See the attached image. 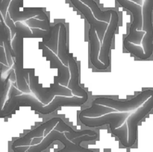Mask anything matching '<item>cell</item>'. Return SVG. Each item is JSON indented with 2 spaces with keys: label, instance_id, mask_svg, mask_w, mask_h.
Masks as SVG:
<instances>
[{
  "label": "cell",
  "instance_id": "13",
  "mask_svg": "<svg viewBox=\"0 0 153 152\" xmlns=\"http://www.w3.org/2000/svg\"><path fill=\"white\" fill-rule=\"evenodd\" d=\"M70 1L72 3V4L81 13H82V15L85 16V18L88 22L89 25L95 29L97 36H98L99 39L100 40V43H102L103 37H104L105 33L106 30H107L108 24L96 19L94 17V14H93L92 11L91 10V9L88 6L85 5L84 3H82L80 0H70Z\"/></svg>",
  "mask_w": 153,
  "mask_h": 152
},
{
  "label": "cell",
  "instance_id": "3",
  "mask_svg": "<svg viewBox=\"0 0 153 152\" xmlns=\"http://www.w3.org/2000/svg\"><path fill=\"white\" fill-rule=\"evenodd\" d=\"M59 141L64 145L61 150L56 152H97L92 149L87 148L81 145V143L74 139L75 142L69 139L64 133L52 130L39 144L32 145L27 150V152H42L46 150L52 142Z\"/></svg>",
  "mask_w": 153,
  "mask_h": 152
},
{
  "label": "cell",
  "instance_id": "5",
  "mask_svg": "<svg viewBox=\"0 0 153 152\" xmlns=\"http://www.w3.org/2000/svg\"><path fill=\"white\" fill-rule=\"evenodd\" d=\"M153 95V89H147L130 100L120 101L108 97H99L93 101V104H100L111 107L118 112H130L137 110L146 100Z\"/></svg>",
  "mask_w": 153,
  "mask_h": 152
},
{
  "label": "cell",
  "instance_id": "2",
  "mask_svg": "<svg viewBox=\"0 0 153 152\" xmlns=\"http://www.w3.org/2000/svg\"><path fill=\"white\" fill-rule=\"evenodd\" d=\"M34 70V69H30L28 72L29 88L31 92L34 94L36 98L42 104L45 105L49 104L56 95L73 96L72 91L67 86L62 85L51 83L50 87H43L42 83H39V76L35 75Z\"/></svg>",
  "mask_w": 153,
  "mask_h": 152
},
{
  "label": "cell",
  "instance_id": "26",
  "mask_svg": "<svg viewBox=\"0 0 153 152\" xmlns=\"http://www.w3.org/2000/svg\"><path fill=\"white\" fill-rule=\"evenodd\" d=\"M1 1H2V0H0V4H1Z\"/></svg>",
  "mask_w": 153,
  "mask_h": 152
},
{
  "label": "cell",
  "instance_id": "15",
  "mask_svg": "<svg viewBox=\"0 0 153 152\" xmlns=\"http://www.w3.org/2000/svg\"><path fill=\"white\" fill-rule=\"evenodd\" d=\"M88 40H89V58L93 66L99 70H106L108 69L107 66L105 65L99 59L101 43L95 29L91 26L88 30Z\"/></svg>",
  "mask_w": 153,
  "mask_h": 152
},
{
  "label": "cell",
  "instance_id": "11",
  "mask_svg": "<svg viewBox=\"0 0 153 152\" xmlns=\"http://www.w3.org/2000/svg\"><path fill=\"white\" fill-rule=\"evenodd\" d=\"M61 119H62L60 117H53L51 118L50 119L47 120L46 122H43V124L39 125L38 127L34 128V130H31V131L27 133L23 137L15 140L11 145L12 150L14 151L16 148L19 147H22L23 149H25V147H27V146L31 144V142L32 141L33 139L43 137L46 131V134L47 135Z\"/></svg>",
  "mask_w": 153,
  "mask_h": 152
},
{
  "label": "cell",
  "instance_id": "12",
  "mask_svg": "<svg viewBox=\"0 0 153 152\" xmlns=\"http://www.w3.org/2000/svg\"><path fill=\"white\" fill-rule=\"evenodd\" d=\"M39 46H40V49H42L43 56L45 57L46 60L50 62L51 67L58 69V76L54 77L53 84H60L67 87L70 77V70H69L68 66L64 65L61 62V60L58 58L57 55H55L50 49H48L43 44V42H40L39 43Z\"/></svg>",
  "mask_w": 153,
  "mask_h": 152
},
{
  "label": "cell",
  "instance_id": "18",
  "mask_svg": "<svg viewBox=\"0 0 153 152\" xmlns=\"http://www.w3.org/2000/svg\"><path fill=\"white\" fill-rule=\"evenodd\" d=\"M114 112L118 111L111 108V107H106V106L100 105V104H96L92 103L91 107L82 110L79 114V116H86V117L94 118L104 116V115L108 114V113H114Z\"/></svg>",
  "mask_w": 153,
  "mask_h": 152
},
{
  "label": "cell",
  "instance_id": "21",
  "mask_svg": "<svg viewBox=\"0 0 153 152\" xmlns=\"http://www.w3.org/2000/svg\"><path fill=\"white\" fill-rule=\"evenodd\" d=\"M112 134L116 136L119 139L121 145L126 148H128V129H127L126 123H124L120 128L112 132Z\"/></svg>",
  "mask_w": 153,
  "mask_h": 152
},
{
  "label": "cell",
  "instance_id": "16",
  "mask_svg": "<svg viewBox=\"0 0 153 152\" xmlns=\"http://www.w3.org/2000/svg\"><path fill=\"white\" fill-rule=\"evenodd\" d=\"M67 27L63 22H60L59 35H58V57L61 62L65 66H67V53L68 49L67 46Z\"/></svg>",
  "mask_w": 153,
  "mask_h": 152
},
{
  "label": "cell",
  "instance_id": "8",
  "mask_svg": "<svg viewBox=\"0 0 153 152\" xmlns=\"http://www.w3.org/2000/svg\"><path fill=\"white\" fill-rule=\"evenodd\" d=\"M153 109V95L146 100L140 107L131 113L127 118L126 123L128 129V148H131L135 144L137 137L138 124Z\"/></svg>",
  "mask_w": 153,
  "mask_h": 152
},
{
  "label": "cell",
  "instance_id": "1",
  "mask_svg": "<svg viewBox=\"0 0 153 152\" xmlns=\"http://www.w3.org/2000/svg\"><path fill=\"white\" fill-rule=\"evenodd\" d=\"M14 37L12 39L11 48L13 50V61L14 63V72L16 86L22 92H31L28 83V72L30 69L23 67V41L24 37L19 31H14Z\"/></svg>",
  "mask_w": 153,
  "mask_h": 152
},
{
  "label": "cell",
  "instance_id": "24",
  "mask_svg": "<svg viewBox=\"0 0 153 152\" xmlns=\"http://www.w3.org/2000/svg\"><path fill=\"white\" fill-rule=\"evenodd\" d=\"M130 1H133V2L136 3V4H139V5H143V0H130Z\"/></svg>",
  "mask_w": 153,
  "mask_h": 152
},
{
  "label": "cell",
  "instance_id": "10",
  "mask_svg": "<svg viewBox=\"0 0 153 152\" xmlns=\"http://www.w3.org/2000/svg\"><path fill=\"white\" fill-rule=\"evenodd\" d=\"M118 25H119V15L116 10H114L113 13L111 14V20L108 25V28L103 37L101 46H100V55H99L100 61L108 67L110 66L111 64L110 51L112 40L114 37L117 29L118 28Z\"/></svg>",
  "mask_w": 153,
  "mask_h": 152
},
{
  "label": "cell",
  "instance_id": "19",
  "mask_svg": "<svg viewBox=\"0 0 153 152\" xmlns=\"http://www.w3.org/2000/svg\"><path fill=\"white\" fill-rule=\"evenodd\" d=\"M59 28L60 22L55 24L54 26H52V36L49 41L43 43V44L50 49L52 52L57 55L58 54V35H59Z\"/></svg>",
  "mask_w": 153,
  "mask_h": 152
},
{
  "label": "cell",
  "instance_id": "22",
  "mask_svg": "<svg viewBox=\"0 0 153 152\" xmlns=\"http://www.w3.org/2000/svg\"><path fill=\"white\" fill-rule=\"evenodd\" d=\"M10 1H11V0H2L1 4H0V13H1V16H2L3 19L4 20H5L7 8H8V6L10 4Z\"/></svg>",
  "mask_w": 153,
  "mask_h": 152
},
{
  "label": "cell",
  "instance_id": "6",
  "mask_svg": "<svg viewBox=\"0 0 153 152\" xmlns=\"http://www.w3.org/2000/svg\"><path fill=\"white\" fill-rule=\"evenodd\" d=\"M143 26L142 31L145 34L142 40L143 49V60L150 58L153 54V0H144L142 6Z\"/></svg>",
  "mask_w": 153,
  "mask_h": 152
},
{
  "label": "cell",
  "instance_id": "23",
  "mask_svg": "<svg viewBox=\"0 0 153 152\" xmlns=\"http://www.w3.org/2000/svg\"><path fill=\"white\" fill-rule=\"evenodd\" d=\"M22 93V92H21L20 90H19V89H18V88L16 89V88H15L14 86H12L11 88H10V92H9V98H11V97L16 96V95H21Z\"/></svg>",
  "mask_w": 153,
  "mask_h": 152
},
{
  "label": "cell",
  "instance_id": "7",
  "mask_svg": "<svg viewBox=\"0 0 153 152\" xmlns=\"http://www.w3.org/2000/svg\"><path fill=\"white\" fill-rule=\"evenodd\" d=\"M131 113V112H114L94 118L79 116V119L81 123L88 128H98L108 125L112 133L125 123Z\"/></svg>",
  "mask_w": 153,
  "mask_h": 152
},
{
  "label": "cell",
  "instance_id": "9",
  "mask_svg": "<svg viewBox=\"0 0 153 152\" xmlns=\"http://www.w3.org/2000/svg\"><path fill=\"white\" fill-rule=\"evenodd\" d=\"M19 0H11L7 8V13L13 22H22L30 18H36L40 20H49L47 14L41 7H24Z\"/></svg>",
  "mask_w": 153,
  "mask_h": 152
},
{
  "label": "cell",
  "instance_id": "4",
  "mask_svg": "<svg viewBox=\"0 0 153 152\" xmlns=\"http://www.w3.org/2000/svg\"><path fill=\"white\" fill-rule=\"evenodd\" d=\"M118 3L126 10H129L133 16V20L129 28V33L123 40V45L133 43L135 45L141 44L145 31H142L143 16L142 6L130 1V0H117Z\"/></svg>",
  "mask_w": 153,
  "mask_h": 152
},
{
  "label": "cell",
  "instance_id": "25",
  "mask_svg": "<svg viewBox=\"0 0 153 152\" xmlns=\"http://www.w3.org/2000/svg\"><path fill=\"white\" fill-rule=\"evenodd\" d=\"M19 1H20L21 3H22V4H23V0H19Z\"/></svg>",
  "mask_w": 153,
  "mask_h": 152
},
{
  "label": "cell",
  "instance_id": "20",
  "mask_svg": "<svg viewBox=\"0 0 153 152\" xmlns=\"http://www.w3.org/2000/svg\"><path fill=\"white\" fill-rule=\"evenodd\" d=\"M24 22L27 26L31 28H40L45 31H49L52 28L49 22V20H40L36 18H30Z\"/></svg>",
  "mask_w": 153,
  "mask_h": 152
},
{
  "label": "cell",
  "instance_id": "14",
  "mask_svg": "<svg viewBox=\"0 0 153 152\" xmlns=\"http://www.w3.org/2000/svg\"><path fill=\"white\" fill-rule=\"evenodd\" d=\"M67 66L70 70V80L67 88L72 91L73 95L78 97H83L88 95V92L79 85V70L77 62L73 55L68 52L67 53Z\"/></svg>",
  "mask_w": 153,
  "mask_h": 152
},
{
  "label": "cell",
  "instance_id": "17",
  "mask_svg": "<svg viewBox=\"0 0 153 152\" xmlns=\"http://www.w3.org/2000/svg\"><path fill=\"white\" fill-rule=\"evenodd\" d=\"M80 1L91 9L96 19L102 21V22H106L108 24L109 23L111 14L114 10L109 9L107 10H102L94 0H80Z\"/></svg>",
  "mask_w": 153,
  "mask_h": 152
}]
</instances>
